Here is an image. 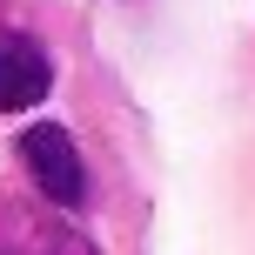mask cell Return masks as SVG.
<instances>
[{
  "mask_svg": "<svg viewBox=\"0 0 255 255\" xmlns=\"http://www.w3.org/2000/svg\"><path fill=\"white\" fill-rule=\"evenodd\" d=\"M54 88V61L40 40L27 34H0V115H27V108H40Z\"/></svg>",
  "mask_w": 255,
  "mask_h": 255,
  "instance_id": "cell-2",
  "label": "cell"
},
{
  "mask_svg": "<svg viewBox=\"0 0 255 255\" xmlns=\"http://www.w3.org/2000/svg\"><path fill=\"white\" fill-rule=\"evenodd\" d=\"M20 161H27L34 188L47 195L54 208H81V202H88V168H81V148H74L67 128L34 121V128L20 134Z\"/></svg>",
  "mask_w": 255,
  "mask_h": 255,
  "instance_id": "cell-1",
  "label": "cell"
},
{
  "mask_svg": "<svg viewBox=\"0 0 255 255\" xmlns=\"http://www.w3.org/2000/svg\"><path fill=\"white\" fill-rule=\"evenodd\" d=\"M0 255H101L74 222H54L40 208H0Z\"/></svg>",
  "mask_w": 255,
  "mask_h": 255,
  "instance_id": "cell-3",
  "label": "cell"
}]
</instances>
